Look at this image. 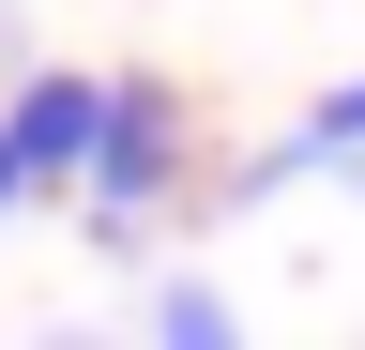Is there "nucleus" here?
Instances as JSON below:
<instances>
[{
	"mask_svg": "<svg viewBox=\"0 0 365 350\" xmlns=\"http://www.w3.org/2000/svg\"><path fill=\"white\" fill-rule=\"evenodd\" d=\"M0 153H16V183H76V168L107 153V92H91V76H31V107L0 122Z\"/></svg>",
	"mask_w": 365,
	"mask_h": 350,
	"instance_id": "obj_1",
	"label": "nucleus"
},
{
	"mask_svg": "<svg viewBox=\"0 0 365 350\" xmlns=\"http://www.w3.org/2000/svg\"><path fill=\"white\" fill-rule=\"evenodd\" d=\"M153 168H168V92H107V153H91V183H107V198H153Z\"/></svg>",
	"mask_w": 365,
	"mask_h": 350,
	"instance_id": "obj_2",
	"label": "nucleus"
},
{
	"mask_svg": "<svg viewBox=\"0 0 365 350\" xmlns=\"http://www.w3.org/2000/svg\"><path fill=\"white\" fill-rule=\"evenodd\" d=\"M168 350H244V335H228V304H213V289H168Z\"/></svg>",
	"mask_w": 365,
	"mask_h": 350,
	"instance_id": "obj_3",
	"label": "nucleus"
},
{
	"mask_svg": "<svg viewBox=\"0 0 365 350\" xmlns=\"http://www.w3.org/2000/svg\"><path fill=\"white\" fill-rule=\"evenodd\" d=\"M350 138H365V76H350V92H335V107L304 122V153H350Z\"/></svg>",
	"mask_w": 365,
	"mask_h": 350,
	"instance_id": "obj_4",
	"label": "nucleus"
},
{
	"mask_svg": "<svg viewBox=\"0 0 365 350\" xmlns=\"http://www.w3.org/2000/svg\"><path fill=\"white\" fill-rule=\"evenodd\" d=\"M0 198H16V153H0Z\"/></svg>",
	"mask_w": 365,
	"mask_h": 350,
	"instance_id": "obj_5",
	"label": "nucleus"
}]
</instances>
